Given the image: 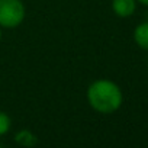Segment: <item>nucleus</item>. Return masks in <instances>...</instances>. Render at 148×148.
Instances as JSON below:
<instances>
[{
  "label": "nucleus",
  "instance_id": "obj_1",
  "mask_svg": "<svg viewBox=\"0 0 148 148\" xmlns=\"http://www.w3.org/2000/svg\"><path fill=\"white\" fill-rule=\"evenodd\" d=\"M86 99L90 108L97 113L110 115L122 106L123 93L115 82L109 79H97L87 87Z\"/></svg>",
  "mask_w": 148,
  "mask_h": 148
},
{
  "label": "nucleus",
  "instance_id": "obj_2",
  "mask_svg": "<svg viewBox=\"0 0 148 148\" xmlns=\"http://www.w3.org/2000/svg\"><path fill=\"white\" fill-rule=\"evenodd\" d=\"M26 9L22 0H0V26L13 29L22 25Z\"/></svg>",
  "mask_w": 148,
  "mask_h": 148
},
{
  "label": "nucleus",
  "instance_id": "obj_3",
  "mask_svg": "<svg viewBox=\"0 0 148 148\" xmlns=\"http://www.w3.org/2000/svg\"><path fill=\"white\" fill-rule=\"evenodd\" d=\"M136 0H112V10L119 18H129L135 13Z\"/></svg>",
  "mask_w": 148,
  "mask_h": 148
},
{
  "label": "nucleus",
  "instance_id": "obj_4",
  "mask_svg": "<svg viewBox=\"0 0 148 148\" xmlns=\"http://www.w3.org/2000/svg\"><path fill=\"white\" fill-rule=\"evenodd\" d=\"M134 41L141 49L148 51V21L136 25L134 29Z\"/></svg>",
  "mask_w": 148,
  "mask_h": 148
},
{
  "label": "nucleus",
  "instance_id": "obj_5",
  "mask_svg": "<svg viewBox=\"0 0 148 148\" xmlns=\"http://www.w3.org/2000/svg\"><path fill=\"white\" fill-rule=\"evenodd\" d=\"M15 142L22 147H35L38 144V136L29 129H22V131L16 132Z\"/></svg>",
  "mask_w": 148,
  "mask_h": 148
},
{
  "label": "nucleus",
  "instance_id": "obj_6",
  "mask_svg": "<svg viewBox=\"0 0 148 148\" xmlns=\"http://www.w3.org/2000/svg\"><path fill=\"white\" fill-rule=\"evenodd\" d=\"M10 126H12V119H10V116H9L6 112L0 110V136L6 135V134L10 131Z\"/></svg>",
  "mask_w": 148,
  "mask_h": 148
},
{
  "label": "nucleus",
  "instance_id": "obj_7",
  "mask_svg": "<svg viewBox=\"0 0 148 148\" xmlns=\"http://www.w3.org/2000/svg\"><path fill=\"white\" fill-rule=\"evenodd\" d=\"M138 3H141V5H144V6H148V0H136Z\"/></svg>",
  "mask_w": 148,
  "mask_h": 148
},
{
  "label": "nucleus",
  "instance_id": "obj_8",
  "mask_svg": "<svg viewBox=\"0 0 148 148\" xmlns=\"http://www.w3.org/2000/svg\"><path fill=\"white\" fill-rule=\"evenodd\" d=\"M0 41H2V26H0Z\"/></svg>",
  "mask_w": 148,
  "mask_h": 148
}]
</instances>
